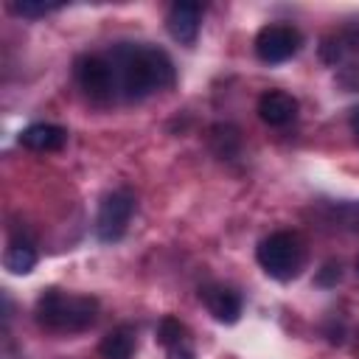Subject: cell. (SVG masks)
Returning <instances> with one entry per match:
<instances>
[{
	"label": "cell",
	"instance_id": "obj_5",
	"mask_svg": "<svg viewBox=\"0 0 359 359\" xmlns=\"http://www.w3.org/2000/svg\"><path fill=\"white\" fill-rule=\"evenodd\" d=\"M300 48V34L297 28L292 25H283V22H272V25H264L255 36V53L261 62L266 65H280L286 59H292Z\"/></svg>",
	"mask_w": 359,
	"mask_h": 359
},
{
	"label": "cell",
	"instance_id": "obj_16",
	"mask_svg": "<svg viewBox=\"0 0 359 359\" xmlns=\"http://www.w3.org/2000/svg\"><path fill=\"white\" fill-rule=\"evenodd\" d=\"M339 278H342V266H339V261H325L314 280H317V286H337Z\"/></svg>",
	"mask_w": 359,
	"mask_h": 359
},
{
	"label": "cell",
	"instance_id": "obj_4",
	"mask_svg": "<svg viewBox=\"0 0 359 359\" xmlns=\"http://www.w3.org/2000/svg\"><path fill=\"white\" fill-rule=\"evenodd\" d=\"M135 213V196L129 191H112L101 199L98 216H95V236L107 244L123 238L129 219Z\"/></svg>",
	"mask_w": 359,
	"mask_h": 359
},
{
	"label": "cell",
	"instance_id": "obj_6",
	"mask_svg": "<svg viewBox=\"0 0 359 359\" xmlns=\"http://www.w3.org/2000/svg\"><path fill=\"white\" fill-rule=\"evenodd\" d=\"M76 79H79V87L93 101H107L115 93V73H112L109 59H101V56H84V59H79Z\"/></svg>",
	"mask_w": 359,
	"mask_h": 359
},
{
	"label": "cell",
	"instance_id": "obj_12",
	"mask_svg": "<svg viewBox=\"0 0 359 359\" xmlns=\"http://www.w3.org/2000/svg\"><path fill=\"white\" fill-rule=\"evenodd\" d=\"M3 266L11 275H28L36 266V250L28 241H11L3 252Z\"/></svg>",
	"mask_w": 359,
	"mask_h": 359
},
{
	"label": "cell",
	"instance_id": "obj_19",
	"mask_svg": "<svg viewBox=\"0 0 359 359\" xmlns=\"http://www.w3.org/2000/svg\"><path fill=\"white\" fill-rule=\"evenodd\" d=\"M351 126H353V132L359 135V107H356V109L351 112Z\"/></svg>",
	"mask_w": 359,
	"mask_h": 359
},
{
	"label": "cell",
	"instance_id": "obj_1",
	"mask_svg": "<svg viewBox=\"0 0 359 359\" xmlns=\"http://www.w3.org/2000/svg\"><path fill=\"white\" fill-rule=\"evenodd\" d=\"M109 65L115 73V90H121V95L129 101L174 84V62L154 45L123 42L112 50Z\"/></svg>",
	"mask_w": 359,
	"mask_h": 359
},
{
	"label": "cell",
	"instance_id": "obj_15",
	"mask_svg": "<svg viewBox=\"0 0 359 359\" xmlns=\"http://www.w3.org/2000/svg\"><path fill=\"white\" fill-rule=\"evenodd\" d=\"M56 8H59V3H42V0H14V3H8V11H14L20 17H31V20L45 17Z\"/></svg>",
	"mask_w": 359,
	"mask_h": 359
},
{
	"label": "cell",
	"instance_id": "obj_14",
	"mask_svg": "<svg viewBox=\"0 0 359 359\" xmlns=\"http://www.w3.org/2000/svg\"><path fill=\"white\" fill-rule=\"evenodd\" d=\"M182 337H185V325L177 317H163L157 323V342L160 345H165V348L182 345Z\"/></svg>",
	"mask_w": 359,
	"mask_h": 359
},
{
	"label": "cell",
	"instance_id": "obj_2",
	"mask_svg": "<svg viewBox=\"0 0 359 359\" xmlns=\"http://www.w3.org/2000/svg\"><path fill=\"white\" fill-rule=\"evenodd\" d=\"M98 317V303L84 294H67L59 289H48L36 300V323L48 331H84L95 323Z\"/></svg>",
	"mask_w": 359,
	"mask_h": 359
},
{
	"label": "cell",
	"instance_id": "obj_13",
	"mask_svg": "<svg viewBox=\"0 0 359 359\" xmlns=\"http://www.w3.org/2000/svg\"><path fill=\"white\" fill-rule=\"evenodd\" d=\"M210 146H213V151L222 157V160H233L236 154H238V146H241V137H238V132L233 129V126H213L210 129Z\"/></svg>",
	"mask_w": 359,
	"mask_h": 359
},
{
	"label": "cell",
	"instance_id": "obj_11",
	"mask_svg": "<svg viewBox=\"0 0 359 359\" xmlns=\"http://www.w3.org/2000/svg\"><path fill=\"white\" fill-rule=\"evenodd\" d=\"M98 353H101V359H132V353H135V331L126 328V325L112 328L101 339Z\"/></svg>",
	"mask_w": 359,
	"mask_h": 359
},
{
	"label": "cell",
	"instance_id": "obj_3",
	"mask_svg": "<svg viewBox=\"0 0 359 359\" xmlns=\"http://www.w3.org/2000/svg\"><path fill=\"white\" fill-rule=\"evenodd\" d=\"M258 264L275 280H292L303 266V247L294 233H272L258 244Z\"/></svg>",
	"mask_w": 359,
	"mask_h": 359
},
{
	"label": "cell",
	"instance_id": "obj_7",
	"mask_svg": "<svg viewBox=\"0 0 359 359\" xmlns=\"http://www.w3.org/2000/svg\"><path fill=\"white\" fill-rule=\"evenodd\" d=\"M199 22H202V6L191 3V0H180L168 8L165 14V28L171 34V39H177L180 45H194L199 36Z\"/></svg>",
	"mask_w": 359,
	"mask_h": 359
},
{
	"label": "cell",
	"instance_id": "obj_9",
	"mask_svg": "<svg viewBox=\"0 0 359 359\" xmlns=\"http://www.w3.org/2000/svg\"><path fill=\"white\" fill-rule=\"evenodd\" d=\"M258 115L269 126H286L297 115V101L283 90H269L258 101Z\"/></svg>",
	"mask_w": 359,
	"mask_h": 359
},
{
	"label": "cell",
	"instance_id": "obj_17",
	"mask_svg": "<svg viewBox=\"0 0 359 359\" xmlns=\"http://www.w3.org/2000/svg\"><path fill=\"white\" fill-rule=\"evenodd\" d=\"M168 359H196V356H194L191 348H185V345H174V348H168Z\"/></svg>",
	"mask_w": 359,
	"mask_h": 359
},
{
	"label": "cell",
	"instance_id": "obj_18",
	"mask_svg": "<svg viewBox=\"0 0 359 359\" xmlns=\"http://www.w3.org/2000/svg\"><path fill=\"white\" fill-rule=\"evenodd\" d=\"M348 219H351V224H353V227H359V205L348 208Z\"/></svg>",
	"mask_w": 359,
	"mask_h": 359
},
{
	"label": "cell",
	"instance_id": "obj_8",
	"mask_svg": "<svg viewBox=\"0 0 359 359\" xmlns=\"http://www.w3.org/2000/svg\"><path fill=\"white\" fill-rule=\"evenodd\" d=\"M199 297H202V303H205V309L219 320V323H236L238 320V314H241V297L233 292V289H227V286H205L202 292H199Z\"/></svg>",
	"mask_w": 359,
	"mask_h": 359
},
{
	"label": "cell",
	"instance_id": "obj_10",
	"mask_svg": "<svg viewBox=\"0 0 359 359\" xmlns=\"http://www.w3.org/2000/svg\"><path fill=\"white\" fill-rule=\"evenodd\" d=\"M20 143L31 151H59L67 143V129L59 123H34L20 132Z\"/></svg>",
	"mask_w": 359,
	"mask_h": 359
},
{
	"label": "cell",
	"instance_id": "obj_20",
	"mask_svg": "<svg viewBox=\"0 0 359 359\" xmlns=\"http://www.w3.org/2000/svg\"><path fill=\"white\" fill-rule=\"evenodd\" d=\"M356 272H359V255H356Z\"/></svg>",
	"mask_w": 359,
	"mask_h": 359
}]
</instances>
